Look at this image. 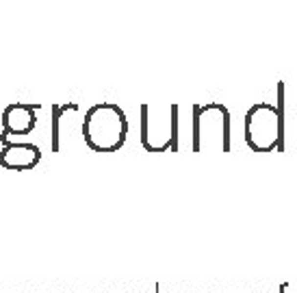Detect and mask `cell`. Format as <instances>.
Returning a JSON list of instances; mask_svg holds the SVG:
<instances>
[{
	"label": "cell",
	"mask_w": 297,
	"mask_h": 293,
	"mask_svg": "<svg viewBox=\"0 0 297 293\" xmlns=\"http://www.w3.org/2000/svg\"><path fill=\"white\" fill-rule=\"evenodd\" d=\"M245 144L254 152L284 150V83L278 85V104L256 102L248 109Z\"/></svg>",
	"instance_id": "obj_1"
},
{
	"label": "cell",
	"mask_w": 297,
	"mask_h": 293,
	"mask_svg": "<svg viewBox=\"0 0 297 293\" xmlns=\"http://www.w3.org/2000/svg\"><path fill=\"white\" fill-rule=\"evenodd\" d=\"M85 144L93 152H115L126 144L128 120L117 104L100 102L87 111L83 122Z\"/></svg>",
	"instance_id": "obj_2"
},
{
	"label": "cell",
	"mask_w": 297,
	"mask_h": 293,
	"mask_svg": "<svg viewBox=\"0 0 297 293\" xmlns=\"http://www.w3.org/2000/svg\"><path fill=\"white\" fill-rule=\"evenodd\" d=\"M193 152H230L232 135H230V111L221 102L193 104V135H191Z\"/></svg>",
	"instance_id": "obj_3"
},
{
	"label": "cell",
	"mask_w": 297,
	"mask_h": 293,
	"mask_svg": "<svg viewBox=\"0 0 297 293\" xmlns=\"http://www.w3.org/2000/svg\"><path fill=\"white\" fill-rule=\"evenodd\" d=\"M178 104L152 109L141 104V144L148 152H178Z\"/></svg>",
	"instance_id": "obj_4"
},
{
	"label": "cell",
	"mask_w": 297,
	"mask_h": 293,
	"mask_svg": "<svg viewBox=\"0 0 297 293\" xmlns=\"http://www.w3.org/2000/svg\"><path fill=\"white\" fill-rule=\"evenodd\" d=\"M42 159V150L35 144H16L11 141L9 146H2L0 150V165L4 170H33Z\"/></svg>",
	"instance_id": "obj_5"
},
{
	"label": "cell",
	"mask_w": 297,
	"mask_h": 293,
	"mask_svg": "<svg viewBox=\"0 0 297 293\" xmlns=\"http://www.w3.org/2000/svg\"><path fill=\"white\" fill-rule=\"evenodd\" d=\"M35 109H39V107L20 104V102L9 104V107L2 111V128L7 130L9 135H28L35 128V124H37Z\"/></svg>",
	"instance_id": "obj_6"
},
{
	"label": "cell",
	"mask_w": 297,
	"mask_h": 293,
	"mask_svg": "<svg viewBox=\"0 0 297 293\" xmlns=\"http://www.w3.org/2000/svg\"><path fill=\"white\" fill-rule=\"evenodd\" d=\"M76 111L78 107L74 102H68V104H52V118H50V139H52V150L57 152L59 150V137H61V128H59V124H61V115L65 113V111Z\"/></svg>",
	"instance_id": "obj_7"
},
{
	"label": "cell",
	"mask_w": 297,
	"mask_h": 293,
	"mask_svg": "<svg viewBox=\"0 0 297 293\" xmlns=\"http://www.w3.org/2000/svg\"><path fill=\"white\" fill-rule=\"evenodd\" d=\"M258 293H269V291H258Z\"/></svg>",
	"instance_id": "obj_8"
},
{
	"label": "cell",
	"mask_w": 297,
	"mask_h": 293,
	"mask_svg": "<svg viewBox=\"0 0 297 293\" xmlns=\"http://www.w3.org/2000/svg\"><path fill=\"white\" fill-rule=\"evenodd\" d=\"M137 293H145V291H137Z\"/></svg>",
	"instance_id": "obj_9"
},
{
	"label": "cell",
	"mask_w": 297,
	"mask_h": 293,
	"mask_svg": "<svg viewBox=\"0 0 297 293\" xmlns=\"http://www.w3.org/2000/svg\"><path fill=\"white\" fill-rule=\"evenodd\" d=\"M167 293H176V291H167Z\"/></svg>",
	"instance_id": "obj_10"
},
{
	"label": "cell",
	"mask_w": 297,
	"mask_h": 293,
	"mask_svg": "<svg viewBox=\"0 0 297 293\" xmlns=\"http://www.w3.org/2000/svg\"><path fill=\"white\" fill-rule=\"evenodd\" d=\"M210 293H217V291H210Z\"/></svg>",
	"instance_id": "obj_11"
},
{
	"label": "cell",
	"mask_w": 297,
	"mask_h": 293,
	"mask_svg": "<svg viewBox=\"0 0 297 293\" xmlns=\"http://www.w3.org/2000/svg\"><path fill=\"white\" fill-rule=\"evenodd\" d=\"M187 293H193V291H187Z\"/></svg>",
	"instance_id": "obj_12"
},
{
	"label": "cell",
	"mask_w": 297,
	"mask_h": 293,
	"mask_svg": "<svg viewBox=\"0 0 297 293\" xmlns=\"http://www.w3.org/2000/svg\"><path fill=\"white\" fill-rule=\"evenodd\" d=\"M230 293H236V291H230Z\"/></svg>",
	"instance_id": "obj_13"
},
{
	"label": "cell",
	"mask_w": 297,
	"mask_h": 293,
	"mask_svg": "<svg viewBox=\"0 0 297 293\" xmlns=\"http://www.w3.org/2000/svg\"><path fill=\"white\" fill-rule=\"evenodd\" d=\"M57 293H61V291H57Z\"/></svg>",
	"instance_id": "obj_14"
},
{
	"label": "cell",
	"mask_w": 297,
	"mask_h": 293,
	"mask_svg": "<svg viewBox=\"0 0 297 293\" xmlns=\"http://www.w3.org/2000/svg\"><path fill=\"white\" fill-rule=\"evenodd\" d=\"M76 293H80V291H76Z\"/></svg>",
	"instance_id": "obj_15"
},
{
	"label": "cell",
	"mask_w": 297,
	"mask_h": 293,
	"mask_svg": "<svg viewBox=\"0 0 297 293\" xmlns=\"http://www.w3.org/2000/svg\"><path fill=\"white\" fill-rule=\"evenodd\" d=\"M98 293H100V291H98Z\"/></svg>",
	"instance_id": "obj_16"
},
{
	"label": "cell",
	"mask_w": 297,
	"mask_h": 293,
	"mask_svg": "<svg viewBox=\"0 0 297 293\" xmlns=\"http://www.w3.org/2000/svg\"><path fill=\"white\" fill-rule=\"evenodd\" d=\"M16 293H18V291H16Z\"/></svg>",
	"instance_id": "obj_17"
},
{
	"label": "cell",
	"mask_w": 297,
	"mask_h": 293,
	"mask_svg": "<svg viewBox=\"0 0 297 293\" xmlns=\"http://www.w3.org/2000/svg\"><path fill=\"white\" fill-rule=\"evenodd\" d=\"M31 293H33V291H31Z\"/></svg>",
	"instance_id": "obj_18"
}]
</instances>
